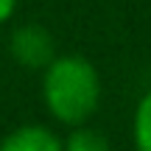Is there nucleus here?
<instances>
[{
    "label": "nucleus",
    "mask_w": 151,
    "mask_h": 151,
    "mask_svg": "<svg viewBox=\"0 0 151 151\" xmlns=\"http://www.w3.org/2000/svg\"><path fill=\"white\" fill-rule=\"evenodd\" d=\"M42 101L59 123H87L101 104V76L95 65L78 53L56 56L42 70Z\"/></svg>",
    "instance_id": "obj_1"
},
{
    "label": "nucleus",
    "mask_w": 151,
    "mask_h": 151,
    "mask_svg": "<svg viewBox=\"0 0 151 151\" xmlns=\"http://www.w3.org/2000/svg\"><path fill=\"white\" fill-rule=\"evenodd\" d=\"M9 53L25 70H45L56 59V39L39 22H22L9 37Z\"/></svg>",
    "instance_id": "obj_2"
},
{
    "label": "nucleus",
    "mask_w": 151,
    "mask_h": 151,
    "mask_svg": "<svg viewBox=\"0 0 151 151\" xmlns=\"http://www.w3.org/2000/svg\"><path fill=\"white\" fill-rule=\"evenodd\" d=\"M0 151H65V143L48 126L25 123V126L11 129L0 140Z\"/></svg>",
    "instance_id": "obj_3"
},
{
    "label": "nucleus",
    "mask_w": 151,
    "mask_h": 151,
    "mask_svg": "<svg viewBox=\"0 0 151 151\" xmlns=\"http://www.w3.org/2000/svg\"><path fill=\"white\" fill-rule=\"evenodd\" d=\"M62 143H65V151H112L104 132L90 129V126H84V123L73 126L67 140H62Z\"/></svg>",
    "instance_id": "obj_4"
},
{
    "label": "nucleus",
    "mask_w": 151,
    "mask_h": 151,
    "mask_svg": "<svg viewBox=\"0 0 151 151\" xmlns=\"http://www.w3.org/2000/svg\"><path fill=\"white\" fill-rule=\"evenodd\" d=\"M132 140H134V151H151V90L137 101L134 120H132Z\"/></svg>",
    "instance_id": "obj_5"
},
{
    "label": "nucleus",
    "mask_w": 151,
    "mask_h": 151,
    "mask_svg": "<svg viewBox=\"0 0 151 151\" xmlns=\"http://www.w3.org/2000/svg\"><path fill=\"white\" fill-rule=\"evenodd\" d=\"M17 3L20 0H0V22H9L17 11Z\"/></svg>",
    "instance_id": "obj_6"
}]
</instances>
